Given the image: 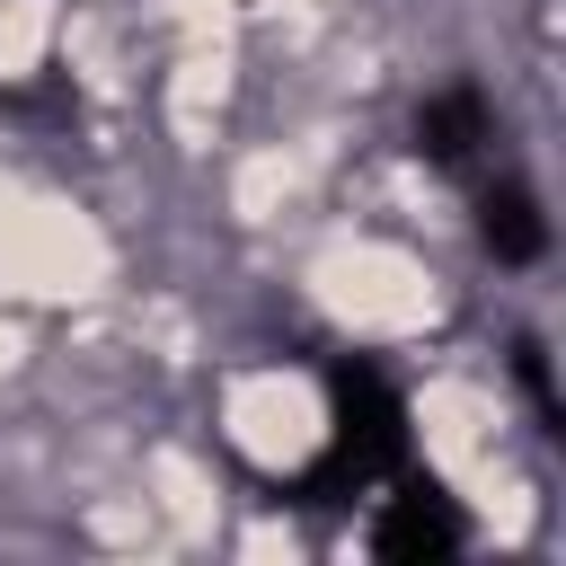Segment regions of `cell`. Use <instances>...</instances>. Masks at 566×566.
<instances>
[{
  "mask_svg": "<svg viewBox=\"0 0 566 566\" xmlns=\"http://www.w3.org/2000/svg\"><path fill=\"white\" fill-rule=\"evenodd\" d=\"M478 239L495 248V265H531L539 248H548V221H539V203H531V186H478Z\"/></svg>",
  "mask_w": 566,
  "mask_h": 566,
  "instance_id": "cell-4",
  "label": "cell"
},
{
  "mask_svg": "<svg viewBox=\"0 0 566 566\" xmlns=\"http://www.w3.org/2000/svg\"><path fill=\"white\" fill-rule=\"evenodd\" d=\"M416 150L433 159V168H469L478 150H486V97L460 80V88H442V97H424L416 106Z\"/></svg>",
  "mask_w": 566,
  "mask_h": 566,
  "instance_id": "cell-3",
  "label": "cell"
},
{
  "mask_svg": "<svg viewBox=\"0 0 566 566\" xmlns=\"http://www.w3.org/2000/svg\"><path fill=\"white\" fill-rule=\"evenodd\" d=\"M371 548L380 557H451L460 548V504L433 486V478H416V469H398V495L380 504V522H371Z\"/></svg>",
  "mask_w": 566,
  "mask_h": 566,
  "instance_id": "cell-2",
  "label": "cell"
},
{
  "mask_svg": "<svg viewBox=\"0 0 566 566\" xmlns=\"http://www.w3.org/2000/svg\"><path fill=\"white\" fill-rule=\"evenodd\" d=\"M327 398H336V433L327 451L292 478V504H336V495H371L407 469V398L371 371V363H327Z\"/></svg>",
  "mask_w": 566,
  "mask_h": 566,
  "instance_id": "cell-1",
  "label": "cell"
},
{
  "mask_svg": "<svg viewBox=\"0 0 566 566\" xmlns=\"http://www.w3.org/2000/svg\"><path fill=\"white\" fill-rule=\"evenodd\" d=\"M513 371H522V389H531V407H539V424H548V433H566V407H557V380H548V354H539L531 336L513 345Z\"/></svg>",
  "mask_w": 566,
  "mask_h": 566,
  "instance_id": "cell-5",
  "label": "cell"
}]
</instances>
